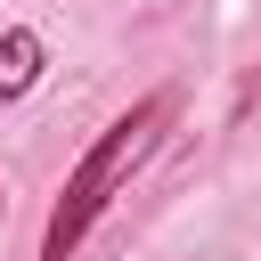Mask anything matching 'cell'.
Returning <instances> with one entry per match:
<instances>
[{
	"label": "cell",
	"mask_w": 261,
	"mask_h": 261,
	"mask_svg": "<svg viewBox=\"0 0 261 261\" xmlns=\"http://www.w3.org/2000/svg\"><path fill=\"white\" fill-rule=\"evenodd\" d=\"M171 114H179V90L163 82V90H147L130 114H114V122L90 139V155L65 171V196L49 204V228H41V261H73V245L98 228V212L122 196V179H130V171H139V163L163 147V122H171Z\"/></svg>",
	"instance_id": "1"
},
{
	"label": "cell",
	"mask_w": 261,
	"mask_h": 261,
	"mask_svg": "<svg viewBox=\"0 0 261 261\" xmlns=\"http://www.w3.org/2000/svg\"><path fill=\"white\" fill-rule=\"evenodd\" d=\"M41 73H49V41H41L33 24H8V33H0V106H16Z\"/></svg>",
	"instance_id": "2"
},
{
	"label": "cell",
	"mask_w": 261,
	"mask_h": 261,
	"mask_svg": "<svg viewBox=\"0 0 261 261\" xmlns=\"http://www.w3.org/2000/svg\"><path fill=\"white\" fill-rule=\"evenodd\" d=\"M0 220H8V188H0Z\"/></svg>",
	"instance_id": "3"
}]
</instances>
